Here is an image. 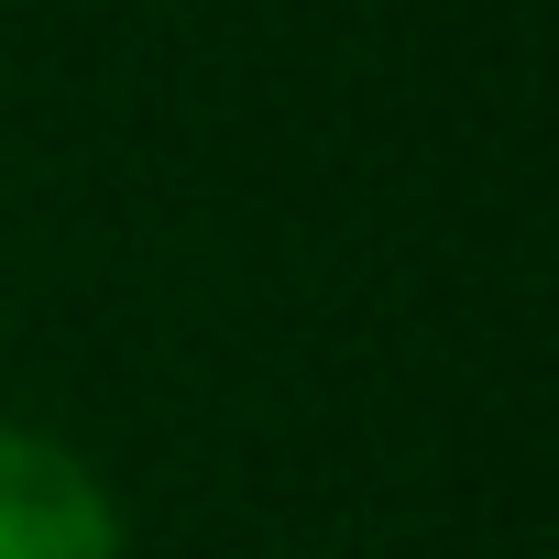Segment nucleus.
<instances>
[{
	"instance_id": "1",
	"label": "nucleus",
	"mask_w": 559,
	"mask_h": 559,
	"mask_svg": "<svg viewBox=\"0 0 559 559\" xmlns=\"http://www.w3.org/2000/svg\"><path fill=\"white\" fill-rule=\"evenodd\" d=\"M0 559H132V504L67 428L0 417Z\"/></svg>"
}]
</instances>
